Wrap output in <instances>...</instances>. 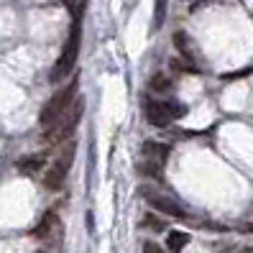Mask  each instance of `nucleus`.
<instances>
[{"label":"nucleus","instance_id":"f257e3e1","mask_svg":"<svg viewBox=\"0 0 253 253\" xmlns=\"http://www.w3.org/2000/svg\"><path fill=\"white\" fill-rule=\"evenodd\" d=\"M84 8H87V0H77V10H74V21H72V28H69V36H67V43L59 59L51 67V74L49 80L51 82H62L67 80L69 74L74 72V64L80 59V46H82V18H84Z\"/></svg>","mask_w":253,"mask_h":253},{"label":"nucleus","instance_id":"f03ea898","mask_svg":"<svg viewBox=\"0 0 253 253\" xmlns=\"http://www.w3.org/2000/svg\"><path fill=\"white\" fill-rule=\"evenodd\" d=\"M82 115H84V100L77 97V100L69 105V110H67L62 118H56V121L46 128V133H43V141H46L49 146H59V143L69 141V138L74 136V130H77Z\"/></svg>","mask_w":253,"mask_h":253},{"label":"nucleus","instance_id":"7ed1b4c3","mask_svg":"<svg viewBox=\"0 0 253 253\" xmlns=\"http://www.w3.org/2000/svg\"><path fill=\"white\" fill-rule=\"evenodd\" d=\"M77 92H80V77L74 74V80H69L62 90H56L54 92V97H49L46 100V105L41 108V115H39V123L43 126V128H49L56 118H62L67 110H69V105L74 100H77Z\"/></svg>","mask_w":253,"mask_h":253},{"label":"nucleus","instance_id":"20e7f679","mask_svg":"<svg viewBox=\"0 0 253 253\" xmlns=\"http://www.w3.org/2000/svg\"><path fill=\"white\" fill-rule=\"evenodd\" d=\"M138 195L146 200V205L151 207V210H156V212H161V215H169V217H187V210L182 207V202L176 200V197H171V195H167V192L156 189V187L143 184V187L138 189Z\"/></svg>","mask_w":253,"mask_h":253},{"label":"nucleus","instance_id":"39448f33","mask_svg":"<svg viewBox=\"0 0 253 253\" xmlns=\"http://www.w3.org/2000/svg\"><path fill=\"white\" fill-rule=\"evenodd\" d=\"M74 161V143L67 141V148L62 151V156L54 159V164L46 169V176H43V189L46 192H59L64 187L67 176H69V167Z\"/></svg>","mask_w":253,"mask_h":253},{"label":"nucleus","instance_id":"423d86ee","mask_svg":"<svg viewBox=\"0 0 253 253\" xmlns=\"http://www.w3.org/2000/svg\"><path fill=\"white\" fill-rule=\"evenodd\" d=\"M143 115H146L148 126H154V128H169V123H171L164 102L151 100V97H143Z\"/></svg>","mask_w":253,"mask_h":253},{"label":"nucleus","instance_id":"0eeeda50","mask_svg":"<svg viewBox=\"0 0 253 253\" xmlns=\"http://www.w3.org/2000/svg\"><path fill=\"white\" fill-rule=\"evenodd\" d=\"M43 167H46V154H31V156H23L18 161V171L26 174V176L39 174Z\"/></svg>","mask_w":253,"mask_h":253},{"label":"nucleus","instance_id":"6e6552de","mask_svg":"<svg viewBox=\"0 0 253 253\" xmlns=\"http://www.w3.org/2000/svg\"><path fill=\"white\" fill-rule=\"evenodd\" d=\"M171 41H174V49H176V54H179L182 59H187V62L195 64V51H192L189 34H187V31H174Z\"/></svg>","mask_w":253,"mask_h":253},{"label":"nucleus","instance_id":"1a4fd4ad","mask_svg":"<svg viewBox=\"0 0 253 253\" xmlns=\"http://www.w3.org/2000/svg\"><path fill=\"white\" fill-rule=\"evenodd\" d=\"M136 171L141 176H148V179H164V164L156 159H148V156H143V161H138Z\"/></svg>","mask_w":253,"mask_h":253},{"label":"nucleus","instance_id":"9d476101","mask_svg":"<svg viewBox=\"0 0 253 253\" xmlns=\"http://www.w3.org/2000/svg\"><path fill=\"white\" fill-rule=\"evenodd\" d=\"M189 241H192V235L187 230H171V233H167V251L169 253H182L189 246Z\"/></svg>","mask_w":253,"mask_h":253},{"label":"nucleus","instance_id":"9b49d317","mask_svg":"<svg viewBox=\"0 0 253 253\" xmlns=\"http://www.w3.org/2000/svg\"><path fill=\"white\" fill-rule=\"evenodd\" d=\"M141 154L143 156H148V159H156V161H167L169 159V154H171V148L167 146V143H156V141H146L143 143V148H141Z\"/></svg>","mask_w":253,"mask_h":253},{"label":"nucleus","instance_id":"f8f14e48","mask_svg":"<svg viewBox=\"0 0 253 253\" xmlns=\"http://www.w3.org/2000/svg\"><path fill=\"white\" fill-rule=\"evenodd\" d=\"M141 228L143 230H154V233H164L167 230V220H164L156 210H146L141 215Z\"/></svg>","mask_w":253,"mask_h":253},{"label":"nucleus","instance_id":"ddd939ff","mask_svg":"<svg viewBox=\"0 0 253 253\" xmlns=\"http://www.w3.org/2000/svg\"><path fill=\"white\" fill-rule=\"evenodd\" d=\"M56 225H59V217H56V212H54V210H49L46 215L41 217V222H39V225H36L34 235L43 241V238H49V235L54 233V228H56Z\"/></svg>","mask_w":253,"mask_h":253},{"label":"nucleus","instance_id":"4468645a","mask_svg":"<svg viewBox=\"0 0 253 253\" xmlns=\"http://www.w3.org/2000/svg\"><path fill=\"white\" fill-rule=\"evenodd\" d=\"M164 108H167L171 121H182V118L189 113V108L184 105V102H179V100H167V102H164Z\"/></svg>","mask_w":253,"mask_h":253},{"label":"nucleus","instance_id":"2eb2a0df","mask_svg":"<svg viewBox=\"0 0 253 253\" xmlns=\"http://www.w3.org/2000/svg\"><path fill=\"white\" fill-rule=\"evenodd\" d=\"M167 10H169V0H154V31H159V28L164 26Z\"/></svg>","mask_w":253,"mask_h":253},{"label":"nucleus","instance_id":"dca6fc26","mask_svg":"<svg viewBox=\"0 0 253 253\" xmlns=\"http://www.w3.org/2000/svg\"><path fill=\"white\" fill-rule=\"evenodd\" d=\"M148 87H151L156 95H164V92H169V90H171V82L164 77V74H154L151 82H148Z\"/></svg>","mask_w":253,"mask_h":253},{"label":"nucleus","instance_id":"f3484780","mask_svg":"<svg viewBox=\"0 0 253 253\" xmlns=\"http://www.w3.org/2000/svg\"><path fill=\"white\" fill-rule=\"evenodd\" d=\"M143 253H167V251H164L159 243H154V241H146L143 243Z\"/></svg>","mask_w":253,"mask_h":253},{"label":"nucleus","instance_id":"a211bd4d","mask_svg":"<svg viewBox=\"0 0 253 253\" xmlns=\"http://www.w3.org/2000/svg\"><path fill=\"white\" fill-rule=\"evenodd\" d=\"M36 253H49V251H36Z\"/></svg>","mask_w":253,"mask_h":253}]
</instances>
